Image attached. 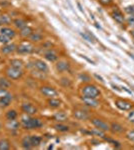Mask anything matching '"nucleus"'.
Here are the masks:
<instances>
[{
    "mask_svg": "<svg viewBox=\"0 0 134 150\" xmlns=\"http://www.w3.org/2000/svg\"><path fill=\"white\" fill-rule=\"evenodd\" d=\"M20 125L25 130H32V129H38V128H40L43 125V123L41 122L39 118L31 117V115H28L25 116V117H22Z\"/></svg>",
    "mask_w": 134,
    "mask_h": 150,
    "instance_id": "obj_1",
    "label": "nucleus"
},
{
    "mask_svg": "<svg viewBox=\"0 0 134 150\" xmlns=\"http://www.w3.org/2000/svg\"><path fill=\"white\" fill-rule=\"evenodd\" d=\"M81 92L84 97L97 98L100 95V90L95 85H92V84H87V85L83 86Z\"/></svg>",
    "mask_w": 134,
    "mask_h": 150,
    "instance_id": "obj_2",
    "label": "nucleus"
},
{
    "mask_svg": "<svg viewBox=\"0 0 134 150\" xmlns=\"http://www.w3.org/2000/svg\"><path fill=\"white\" fill-rule=\"evenodd\" d=\"M6 75L9 79L12 80H17V79L21 78L23 75V71L21 68H16V67H8L6 69Z\"/></svg>",
    "mask_w": 134,
    "mask_h": 150,
    "instance_id": "obj_3",
    "label": "nucleus"
},
{
    "mask_svg": "<svg viewBox=\"0 0 134 150\" xmlns=\"http://www.w3.org/2000/svg\"><path fill=\"white\" fill-rule=\"evenodd\" d=\"M16 51L20 53V54H29V53H32L34 51V46L31 42L24 41V42H21L17 46Z\"/></svg>",
    "mask_w": 134,
    "mask_h": 150,
    "instance_id": "obj_4",
    "label": "nucleus"
},
{
    "mask_svg": "<svg viewBox=\"0 0 134 150\" xmlns=\"http://www.w3.org/2000/svg\"><path fill=\"white\" fill-rule=\"evenodd\" d=\"M115 106L120 110L130 111L133 108V103L129 102L127 100H124V99H117V100H115Z\"/></svg>",
    "mask_w": 134,
    "mask_h": 150,
    "instance_id": "obj_5",
    "label": "nucleus"
},
{
    "mask_svg": "<svg viewBox=\"0 0 134 150\" xmlns=\"http://www.w3.org/2000/svg\"><path fill=\"white\" fill-rule=\"evenodd\" d=\"M91 123L95 127L102 130V131H104V132L110 131V125H109L107 122L103 121V120L98 119V118H93V119H91Z\"/></svg>",
    "mask_w": 134,
    "mask_h": 150,
    "instance_id": "obj_6",
    "label": "nucleus"
},
{
    "mask_svg": "<svg viewBox=\"0 0 134 150\" xmlns=\"http://www.w3.org/2000/svg\"><path fill=\"white\" fill-rule=\"evenodd\" d=\"M32 67L34 69L37 70V71L41 72V73H47L48 70H49L48 65L46 64L43 60H40V59L34 60L33 63H32Z\"/></svg>",
    "mask_w": 134,
    "mask_h": 150,
    "instance_id": "obj_7",
    "label": "nucleus"
},
{
    "mask_svg": "<svg viewBox=\"0 0 134 150\" xmlns=\"http://www.w3.org/2000/svg\"><path fill=\"white\" fill-rule=\"evenodd\" d=\"M40 92L42 95H44L48 98H52V97L58 96V91L51 86H42L40 88Z\"/></svg>",
    "mask_w": 134,
    "mask_h": 150,
    "instance_id": "obj_8",
    "label": "nucleus"
},
{
    "mask_svg": "<svg viewBox=\"0 0 134 150\" xmlns=\"http://www.w3.org/2000/svg\"><path fill=\"white\" fill-rule=\"evenodd\" d=\"M21 109H22V111L25 114L27 115H34L37 113L38 109L35 107V106L33 105V104L31 103H23L22 106H21Z\"/></svg>",
    "mask_w": 134,
    "mask_h": 150,
    "instance_id": "obj_9",
    "label": "nucleus"
},
{
    "mask_svg": "<svg viewBox=\"0 0 134 150\" xmlns=\"http://www.w3.org/2000/svg\"><path fill=\"white\" fill-rule=\"evenodd\" d=\"M111 16H112V18H113L114 20H115L116 22L119 23V24H122L124 21H125V19H124V16H123V13L120 10H119L117 7H115V8L112 10Z\"/></svg>",
    "mask_w": 134,
    "mask_h": 150,
    "instance_id": "obj_10",
    "label": "nucleus"
},
{
    "mask_svg": "<svg viewBox=\"0 0 134 150\" xmlns=\"http://www.w3.org/2000/svg\"><path fill=\"white\" fill-rule=\"evenodd\" d=\"M12 99H13V97H12V95L9 92L5 94L4 96H2V97H0V107L1 108L8 107L12 102Z\"/></svg>",
    "mask_w": 134,
    "mask_h": 150,
    "instance_id": "obj_11",
    "label": "nucleus"
},
{
    "mask_svg": "<svg viewBox=\"0 0 134 150\" xmlns=\"http://www.w3.org/2000/svg\"><path fill=\"white\" fill-rule=\"evenodd\" d=\"M73 115L78 120H87L89 118V114L83 109H75L73 111Z\"/></svg>",
    "mask_w": 134,
    "mask_h": 150,
    "instance_id": "obj_12",
    "label": "nucleus"
},
{
    "mask_svg": "<svg viewBox=\"0 0 134 150\" xmlns=\"http://www.w3.org/2000/svg\"><path fill=\"white\" fill-rule=\"evenodd\" d=\"M44 57L45 59H47L50 62H54L58 59V55L54 50L52 49H48L44 52Z\"/></svg>",
    "mask_w": 134,
    "mask_h": 150,
    "instance_id": "obj_13",
    "label": "nucleus"
},
{
    "mask_svg": "<svg viewBox=\"0 0 134 150\" xmlns=\"http://www.w3.org/2000/svg\"><path fill=\"white\" fill-rule=\"evenodd\" d=\"M82 101L84 102L85 105L89 106V107L95 108L99 105V102L96 100V98H90V97H82Z\"/></svg>",
    "mask_w": 134,
    "mask_h": 150,
    "instance_id": "obj_14",
    "label": "nucleus"
},
{
    "mask_svg": "<svg viewBox=\"0 0 134 150\" xmlns=\"http://www.w3.org/2000/svg\"><path fill=\"white\" fill-rule=\"evenodd\" d=\"M16 48L17 46L14 43H8V44H4V46L1 48V52L4 54H10L15 51Z\"/></svg>",
    "mask_w": 134,
    "mask_h": 150,
    "instance_id": "obj_15",
    "label": "nucleus"
},
{
    "mask_svg": "<svg viewBox=\"0 0 134 150\" xmlns=\"http://www.w3.org/2000/svg\"><path fill=\"white\" fill-rule=\"evenodd\" d=\"M0 34L2 35H5L7 37H10L11 39L16 35V32L14 29H12L10 27H2L0 29Z\"/></svg>",
    "mask_w": 134,
    "mask_h": 150,
    "instance_id": "obj_16",
    "label": "nucleus"
},
{
    "mask_svg": "<svg viewBox=\"0 0 134 150\" xmlns=\"http://www.w3.org/2000/svg\"><path fill=\"white\" fill-rule=\"evenodd\" d=\"M56 69L58 72H65L70 69V65L66 61H58L56 64Z\"/></svg>",
    "mask_w": 134,
    "mask_h": 150,
    "instance_id": "obj_17",
    "label": "nucleus"
},
{
    "mask_svg": "<svg viewBox=\"0 0 134 150\" xmlns=\"http://www.w3.org/2000/svg\"><path fill=\"white\" fill-rule=\"evenodd\" d=\"M53 118H54V120H56V121H58V122H64L67 120L68 116L64 111H60V112L55 113Z\"/></svg>",
    "mask_w": 134,
    "mask_h": 150,
    "instance_id": "obj_18",
    "label": "nucleus"
},
{
    "mask_svg": "<svg viewBox=\"0 0 134 150\" xmlns=\"http://www.w3.org/2000/svg\"><path fill=\"white\" fill-rule=\"evenodd\" d=\"M80 35L83 37V39L88 41V42H90V43H95V42H96V38H95V36L92 34V33L88 32V31L81 32V33H80Z\"/></svg>",
    "mask_w": 134,
    "mask_h": 150,
    "instance_id": "obj_19",
    "label": "nucleus"
},
{
    "mask_svg": "<svg viewBox=\"0 0 134 150\" xmlns=\"http://www.w3.org/2000/svg\"><path fill=\"white\" fill-rule=\"evenodd\" d=\"M33 33V29L29 26L26 25L25 27L21 28L20 29V35L22 36L24 38H27V37H30V35Z\"/></svg>",
    "mask_w": 134,
    "mask_h": 150,
    "instance_id": "obj_20",
    "label": "nucleus"
},
{
    "mask_svg": "<svg viewBox=\"0 0 134 150\" xmlns=\"http://www.w3.org/2000/svg\"><path fill=\"white\" fill-rule=\"evenodd\" d=\"M21 144H22V147L24 149H31L33 148L32 144H31V139H30V135H27L22 139L21 141Z\"/></svg>",
    "mask_w": 134,
    "mask_h": 150,
    "instance_id": "obj_21",
    "label": "nucleus"
},
{
    "mask_svg": "<svg viewBox=\"0 0 134 150\" xmlns=\"http://www.w3.org/2000/svg\"><path fill=\"white\" fill-rule=\"evenodd\" d=\"M110 130L113 133H121L124 131V127L121 126V125L118 124V123H111Z\"/></svg>",
    "mask_w": 134,
    "mask_h": 150,
    "instance_id": "obj_22",
    "label": "nucleus"
},
{
    "mask_svg": "<svg viewBox=\"0 0 134 150\" xmlns=\"http://www.w3.org/2000/svg\"><path fill=\"white\" fill-rule=\"evenodd\" d=\"M30 139H31V144H32V147H37L39 146L41 141H42V138L38 135H30Z\"/></svg>",
    "mask_w": 134,
    "mask_h": 150,
    "instance_id": "obj_23",
    "label": "nucleus"
},
{
    "mask_svg": "<svg viewBox=\"0 0 134 150\" xmlns=\"http://www.w3.org/2000/svg\"><path fill=\"white\" fill-rule=\"evenodd\" d=\"M48 105L52 108H58L60 105H61V101L55 97L49 98V100H48Z\"/></svg>",
    "mask_w": 134,
    "mask_h": 150,
    "instance_id": "obj_24",
    "label": "nucleus"
},
{
    "mask_svg": "<svg viewBox=\"0 0 134 150\" xmlns=\"http://www.w3.org/2000/svg\"><path fill=\"white\" fill-rule=\"evenodd\" d=\"M10 149V141L6 138L0 139V150H8Z\"/></svg>",
    "mask_w": 134,
    "mask_h": 150,
    "instance_id": "obj_25",
    "label": "nucleus"
},
{
    "mask_svg": "<svg viewBox=\"0 0 134 150\" xmlns=\"http://www.w3.org/2000/svg\"><path fill=\"white\" fill-rule=\"evenodd\" d=\"M43 36L42 34H40L39 32H33L32 34L30 35L29 39H30L31 42H39V41L42 40Z\"/></svg>",
    "mask_w": 134,
    "mask_h": 150,
    "instance_id": "obj_26",
    "label": "nucleus"
},
{
    "mask_svg": "<svg viewBox=\"0 0 134 150\" xmlns=\"http://www.w3.org/2000/svg\"><path fill=\"white\" fill-rule=\"evenodd\" d=\"M19 122H17L15 119L13 120H8V123H7V128L9 130H16L19 128Z\"/></svg>",
    "mask_w": 134,
    "mask_h": 150,
    "instance_id": "obj_27",
    "label": "nucleus"
},
{
    "mask_svg": "<svg viewBox=\"0 0 134 150\" xmlns=\"http://www.w3.org/2000/svg\"><path fill=\"white\" fill-rule=\"evenodd\" d=\"M13 24L15 25V27L19 28V29H21V28L25 27L26 24H27V23H26V21H25V20H23V19L17 18V19H15V20H13Z\"/></svg>",
    "mask_w": 134,
    "mask_h": 150,
    "instance_id": "obj_28",
    "label": "nucleus"
},
{
    "mask_svg": "<svg viewBox=\"0 0 134 150\" xmlns=\"http://www.w3.org/2000/svg\"><path fill=\"white\" fill-rule=\"evenodd\" d=\"M54 128L57 131H60V132H66V131H69V127L65 124H62V123H57V124L54 125Z\"/></svg>",
    "mask_w": 134,
    "mask_h": 150,
    "instance_id": "obj_29",
    "label": "nucleus"
},
{
    "mask_svg": "<svg viewBox=\"0 0 134 150\" xmlns=\"http://www.w3.org/2000/svg\"><path fill=\"white\" fill-rule=\"evenodd\" d=\"M89 134H92L94 135V136H99V137H102V138H104L105 137V134H104V131H102V130L98 129V128L95 127L94 129H92L91 131L88 132Z\"/></svg>",
    "mask_w": 134,
    "mask_h": 150,
    "instance_id": "obj_30",
    "label": "nucleus"
},
{
    "mask_svg": "<svg viewBox=\"0 0 134 150\" xmlns=\"http://www.w3.org/2000/svg\"><path fill=\"white\" fill-rule=\"evenodd\" d=\"M10 65L12 67H16V68H21L23 67V61L19 59H12L10 60Z\"/></svg>",
    "mask_w": 134,
    "mask_h": 150,
    "instance_id": "obj_31",
    "label": "nucleus"
},
{
    "mask_svg": "<svg viewBox=\"0 0 134 150\" xmlns=\"http://www.w3.org/2000/svg\"><path fill=\"white\" fill-rule=\"evenodd\" d=\"M17 112L16 110L14 109H11V110H8L6 112V119L7 120H13V119H16L17 117Z\"/></svg>",
    "mask_w": 134,
    "mask_h": 150,
    "instance_id": "obj_32",
    "label": "nucleus"
},
{
    "mask_svg": "<svg viewBox=\"0 0 134 150\" xmlns=\"http://www.w3.org/2000/svg\"><path fill=\"white\" fill-rule=\"evenodd\" d=\"M11 86V82L7 78H0V88L7 89Z\"/></svg>",
    "mask_w": 134,
    "mask_h": 150,
    "instance_id": "obj_33",
    "label": "nucleus"
},
{
    "mask_svg": "<svg viewBox=\"0 0 134 150\" xmlns=\"http://www.w3.org/2000/svg\"><path fill=\"white\" fill-rule=\"evenodd\" d=\"M11 22V19L7 15H1L0 16V24H9Z\"/></svg>",
    "mask_w": 134,
    "mask_h": 150,
    "instance_id": "obj_34",
    "label": "nucleus"
},
{
    "mask_svg": "<svg viewBox=\"0 0 134 150\" xmlns=\"http://www.w3.org/2000/svg\"><path fill=\"white\" fill-rule=\"evenodd\" d=\"M10 41H11L10 37H7L5 35L0 34V43H2V44H8V43H10Z\"/></svg>",
    "mask_w": 134,
    "mask_h": 150,
    "instance_id": "obj_35",
    "label": "nucleus"
},
{
    "mask_svg": "<svg viewBox=\"0 0 134 150\" xmlns=\"http://www.w3.org/2000/svg\"><path fill=\"white\" fill-rule=\"evenodd\" d=\"M124 11H125V13L129 14V15H134V4L126 6L125 8H124Z\"/></svg>",
    "mask_w": 134,
    "mask_h": 150,
    "instance_id": "obj_36",
    "label": "nucleus"
},
{
    "mask_svg": "<svg viewBox=\"0 0 134 150\" xmlns=\"http://www.w3.org/2000/svg\"><path fill=\"white\" fill-rule=\"evenodd\" d=\"M79 78L81 79L82 81H84V82H89L91 79H90V77L88 76L87 74H85V73H83V74H80L79 75Z\"/></svg>",
    "mask_w": 134,
    "mask_h": 150,
    "instance_id": "obj_37",
    "label": "nucleus"
},
{
    "mask_svg": "<svg viewBox=\"0 0 134 150\" xmlns=\"http://www.w3.org/2000/svg\"><path fill=\"white\" fill-rule=\"evenodd\" d=\"M127 118H128L129 122H131V123H133V124H134V110H132V109L130 110V112L128 113Z\"/></svg>",
    "mask_w": 134,
    "mask_h": 150,
    "instance_id": "obj_38",
    "label": "nucleus"
},
{
    "mask_svg": "<svg viewBox=\"0 0 134 150\" xmlns=\"http://www.w3.org/2000/svg\"><path fill=\"white\" fill-rule=\"evenodd\" d=\"M127 23L130 27H134V15H130L127 18Z\"/></svg>",
    "mask_w": 134,
    "mask_h": 150,
    "instance_id": "obj_39",
    "label": "nucleus"
},
{
    "mask_svg": "<svg viewBox=\"0 0 134 150\" xmlns=\"http://www.w3.org/2000/svg\"><path fill=\"white\" fill-rule=\"evenodd\" d=\"M112 1H113V0H99V2H100L101 5H104V6L110 5V4L112 3Z\"/></svg>",
    "mask_w": 134,
    "mask_h": 150,
    "instance_id": "obj_40",
    "label": "nucleus"
},
{
    "mask_svg": "<svg viewBox=\"0 0 134 150\" xmlns=\"http://www.w3.org/2000/svg\"><path fill=\"white\" fill-rule=\"evenodd\" d=\"M127 138L134 142V130H131L127 133Z\"/></svg>",
    "mask_w": 134,
    "mask_h": 150,
    "instance_id": "obj_41",
    "label": "nucleus"
},
{
    "mask_svg": "<svg viewBox=\"0 0 134 150\" xmlns=\"http://www.w3.org/2000/svg\"><path fill=\"white\" fill-rule=\"evenodd\" d=\"M8 92H7V90L6 89H4V88H0V97H2V96H4L5 94H7Z\"/></svg>",
    "mask_w": 134,
    "mask_h": 150,
    "instance_id": "obj_42",
    "label": "nucleus"
},
{
    "mask_svg": "<svg viewBox=\"0 0 134 150\" xmlns=\"http://www.w3.org/2000/svg\"><path fill=\"white\" fill-rule=\"evenodd\" d=\"M94 76H95V77H96V78H97V79H99V80H100L101 82H104V80H103V78H102V77H101V76H99V75H98V74H95V75H94Z\"/></svg>",
    "mask_w": 134,
    "mask_h": 150,
    "instance_id": "obj_43",
    "label": "nucleus"
},
{
    "mask_svg": "<svg viewBox=\"0 0 134 150\" xmlns=\"http://www.w3.org/2000/svg\"><path fill=\"white\" fill-rule=\"evenodd\" d=\"M77 5H78L79 9H80V11H81V12H84V10H83V9L81 8V5H80V3H79V2H78V3H77Z\"/></svg>",
    "mask_w": 134,
    "mask_h": 150,
    "instance_id": "obj_44",
    "label": "nucleus"
},
{
    "mask_svg": "<svg viewBox=\"0 0 134 150\" xmlns=\"http://www.w3.org/2000/svg\"><path fill=\"white\" fill-rule=\"evenodd\" d=\"M130 34H131V36H132V37L134 38V30H131V31H130Z\"/></svg>",
    "mask_w": 134,
    "mask_h": 150,
    "instance_id": "obj_45",
    "label": "nucleus"
},
{
    "mask_svg": "<svg viewBox=\"0 0 134 150\" xmlns=\"http://www.w3.org/2000/svg\"><path fill=\"white\" fill-rule=\"evenodd\" d=\"M0 129H1V123H0Z\"/></svg>",
    "mask_w": 134,
    "mask_h": 150,
    "instance_id": "obj_46",
    "label": "nucleus"
},
{
    "mask_svg": "<svg viewBox=\"0 0 134 150\" xmlns=\"http://www.w3.org/2000/svg\"><path fill=\"white\" fill-rule=\"evenodd\" d=\"M0 25H1V24H0Z\"/></svg>",
    "mask_w": 134,
    "mask_h": 150,
    "instance_id": "obj_47",
    "label": "nucleus"
}]
</instances>
